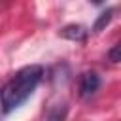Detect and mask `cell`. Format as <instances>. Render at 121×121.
Segmentation results:
<instances>
[{
    "label": "cell",
    "mask_w": 121,
    "mask_h": 121,
    "mask_svg": "<svg viewBox=\"0 0 121 121\" xmlns=\"http://www.w3.org/2000/svg\"><path fill=\"white\" fill-rule=\"evenodd\" d=\"M112 17H113V8H108L106 11H102V13L96 17L95 25H93V32H95V34H98L100 30H104V28H106V25L112 21Z\"/></svg>",
    "instance_id": "5b68a950"
},
{
    "label": "cell",
    "mask_w": 121,
    "mask_h": 121,
    "mask_svg": "<svg viewBox=\"0 0 121 121\" xmlns=\"http://www.w3.org/2000/svg\"><path fill=\"white\" fill-rule=\"evenodd\" d=\"M100 87V78L96 72H83L79 76V96L83 100L91 98Z\"/></svg>",
    "instance_id": "7a4b0ae2"
},
{
    "label": "cell",
    "mask_w": 121,
    "mask_h": 121,
    "mask_svg": "<svg viewBox=\"0 0 121 121\" xmlns=\"http://www.w3.org/2000/svg\"><path fill=\"white\" fill-rule=\"evenodd\" d=\"M108 59L112 62H119L121 60V45H113L110 51H108Z\"/></svg>",
    "instance_id": "8992f818"
},
{
    "label": "cell",
    "mask_w": 121,
    "mask_h": 121,
    "mask_svg": "<svg viewBox=\"0 0 121 121\" xmlns=\"http://www.w3.org/2000/svg\"><path fill=\"white\" fill-rule=\"evenodd\" d=\"M66 113H68V106L62 102V104H55L51 106L45 115H43V121H64L66 119Z\"/></svg>",
    "instance_id": "277c9868"
},
{
    "label": "cell",
    "mask_w": 121,
    "mask_h": 121,
    "mask_svg": "<svg viewBox=\"0 0 121 121\" xmlns=\"http://www.w3.org/2000/svg\"><path fill=\"white\" fill-rule=\"evenodd\" d=\"M43 78V68L40 64H30L21 68L2 89H0V104L4 113L13 112L21 104H25L30 95L36 91Z\"/></svg>",
    "instance_id": "6da1fadb"
},
{
    "label": "cell",
    "mask_w": 121,
    "mask_h": 121,
    "mask_svg": "<svg viewBox=\"0 0 121 121\" xmlns=\"http://www.w3.org/2000/svg\"><path fill=\"white\" fill-rule=\"evenodd\" d=\"M59 36L72 40V42H85L87 40V28L81 26V25H66V26L60 28Z\"/></svg>",
    "instance_id": "3957f363"
}]
</instances>
